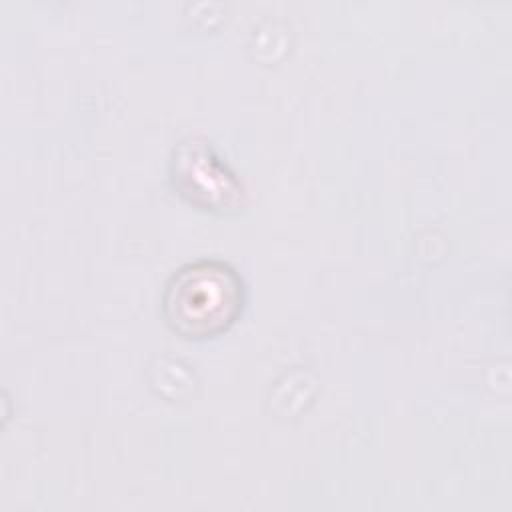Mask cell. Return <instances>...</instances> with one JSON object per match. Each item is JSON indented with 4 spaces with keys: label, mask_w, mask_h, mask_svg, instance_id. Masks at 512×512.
Masks as SVG:
<instances>
[{
    "label": "cell",
    "mask_w": 512,
    "mask_h": 512,
    "mask_svg": "<svg viewBox=\"0 0 512 512\" xmlns=\"http://www.w3.org/2000/svg\"><path fill=\"white\" fill-rule=\"evenodd\" d=\"M174 186L190 202L210 210H226L242 196V186L206 142H184L174 152Z\"/></svg>",
    "instance_id": "2"
},
{
    "label": "cell",
    "mask_w": 512,
    "mask_h": 512,
    "mask_svg": "<svg viewBox=\"0 0 512 512\" xmlns=\"http://www.w3.org/2000/svg\"><path fill=\"white\" fill-rule=\"evenodd\" d=\"M244 298V282L234 266L218 258H200L168 278L162 314L184 338H212L236 322Z\"/></svg>",
    "instance_id": "1"
}]
</instances>
